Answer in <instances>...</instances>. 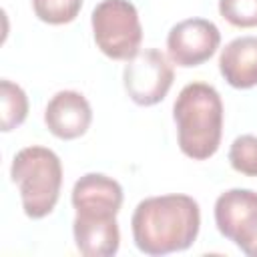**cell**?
<instances>
[{
	"label": "cell",
	"mask_w": 257,
	"mask_h": 257,
	"mask_svg": "<svg viewBox=\"0 0 257 257\" xmlns=\"http://www.w3.org/2000/svg\"><path fill=\"white\" fill-rule=\"evenodd\" d=\"M199 203L183 193L143 199L131 217L135 245L145 255L189 249L199 235Z\"/></svg>",
	"instance_id": "cell-1"
},
{
	"label": "cell",
	"mask_w": 257,
	"mask_h": 257,
	"mask_svg": "<svg viewBox=\"0 0 257 257\" xmlns=\"http://www.w3.org/2000/svg\"><path fill=\"white\" fill-rule=\"evenodd\" d=\"M173 118L183 155L205 161L217 153L223 135V102L211 84H185L173 104Z\"/></svg>",
	"instance_id": "cell-2"
},
{
	"label": "cell",
	"mask_w": 257,
	"mask_h": 257,
	"mask_svg": "<svg viewBox=\"0 0 257 257\" xmlns=\"http://www.w3.org/2000/svg\"><path fill=\"white\" fill-rule=\"evenodd\" d=\"M10 179L18 185L26 217L42 219L54 211L62 187V163L54 151L40 145L24 147L12 159Z\"/></svg>",
	"instance_id": "cell-3"
},
{
	"label": "cell",
	"mask_w": 257,
	"mask_h": 257,
	"mask_svg": "<svg viewBox=\"0 0 257 257\" xmlns=\"http://www.w3.org/2000/svg\"><path fill=\"white\" fill-rule=\"evenodd\" d=\"M92 36L98 50L112 60H131L143 42L139 12L128 0H102L94 6Z\"/></svg>",
	"instance_id": "cell-4"
},
{
	"label": "cell",
	"mask_w": 257,
	"mask_h": 257,
	"mask_svg": "<svg viewBox=\"0 0 257 257\" xmlns=\"http://www.w3.org/2000/svg\"><path fill=\"white\" fill-rule=\"evenodd\" d=\"M175 80L169 58L157 48L139 50L122 70V84L131 100L139 106L161 102Z\"/></svg>",
	"instance_id": "cell-5"
},
{
	"label": "cell",
	"mask_w": 257,
	"mask_h": 257,
	"mask_svg": "<svg viewBox=\"0 0 257 257\" xmlns=\"http://www.w3.org/2000/svg\"><path fill=\"white\" fill-rule=\"evenodd\" d=\"M215 225L247 257H257V193L229 189L215 201Z\"/></svg>",
	"instance_id": "cell-6"
},
{
	"label": "cell",
	"mask_w": 257,
	"mask_h": 257,
	"mask_svg": "<svg viewBox=\"0 0 257 257\" xmlns=\"http://www.w3.org/2000/svg\"><path fill=\"white\" fill-rule=\"evenodd\" d=\"M221 44L219 28L205 18H187L177 22L167 34L169 58L183 68L207 62Z\"/></svg>",
	"instance_id": "cell-7"
},
{
	"label": "cell",
	"mask_w": 257,
	"mask_h": 257,
	"mask_svg": "<svg viewBox=\"0 0 257 257\" xmlns=\"http://www.w3.org/2000/svg\"><path fill=\"white\" fill-rule=\"evenodd\" d=\"M48 131L62 141L82 137L92 122V108L84 94L76 90H58L44 108Z\"/></svg>",
	"instance_id": "cell-8"
},
{
	"label": "cell",
	"mask_w": 257,
	"mask_h": 257,
	"mask_svg": "<svg viewBox=\"0 0 257 257\" xmlns=\"http://www.w3.org/2000/svg\"><path fill=\"white\" fill-rule=\"evenodd\" d=\"M72 235L76 249L86 257H110L120 245L116 215L76 213L72 221Z\"/></svg>",
	"instance_id": "cell-9"
},
{
	"label": "cell",
	"mask_w": 257,
	"mask_h": 257,
	"mask_svg": "<svg viewBox=\"0 0 257 257\" xmlns=\"http://www.w3.org/2000/svg\"><path fill=\"white\" fill-rule=\"evenodd\" d=\"M70 201L76 213L116 215L122 205V187L102 173H86L74 183Z\"/></svg>",
	"instance_id": "cell-10"
},
{
	"label": "cell",
	"mask_w": 257,
	"mask_h": 257,
	"mask_svg": "<svg viewBox=\"0 0 257 257\" xmlns=\"http://www.w3.org/2000/svg\"><path fill=\"white\" fill-rule=\"evenodd\" d=\"M219 70L233 88L257 86V36H239L225 44Z\"/></svg>",
	"instance_id": "cell-11"
},
{
	"label": "cell",
	"mask_w": 257,
	"mask_h": 257,
	"mask_svg": "<svg viewBox=\"0 0 257 257\" xmlns=\"http://www.w3.org/2000/svg\"><path fill=\"white\" fill-rule=\"evenodd\" d=\"M0 100H2V118L0 126L4 133L20 126L28 116V96L26 92L12 80H0Z\"/></svg>",
	"instance_id": "cell-12"
},
{
	"label": "cell",
	"mask_w": 257,
	"mask_h": 257,
	"mask_svg": "<svg viewBox=\"0 0 257 257\" xmlns=\"http://www.w3.org/2000/svg\"><path fill=\"white\" fill-rule=\"evenodd\" d=\"M32 8L46 24H68L78 16L82 0H32Z\"/></svg>",
	"instance_id": "cell-13"
},
{
	"label": "cell",
	"mask_w": 257,
	"mask_h": 257,
	"mask_svg": "<svg viewBox=\"0 0 257 257\" xmlns=\"http://www.w3.org/2000/svg\"><path fill=\"white\" fill-rule=\"evenodd\" d=\"M229 163L237 173L245 177H257V137H237L229 147Z\"/></svg>",
	"instance_id": "cell-14"
},
{
	"label": "cell",
	"mask_w": 257,
	"mask_h": 257,
	"mask_svg": "<svg viewBox=\"0 0 257 257\" xmlns=\"http://www.w3.org/2000/svg\"><path fill=\"white\" fill-rule=\"evenodd\" d=\"M219 14L237 28H255L257 0H219Z\"/></svg>",
	"instance_id": "cell-15"
}]
</instances>
